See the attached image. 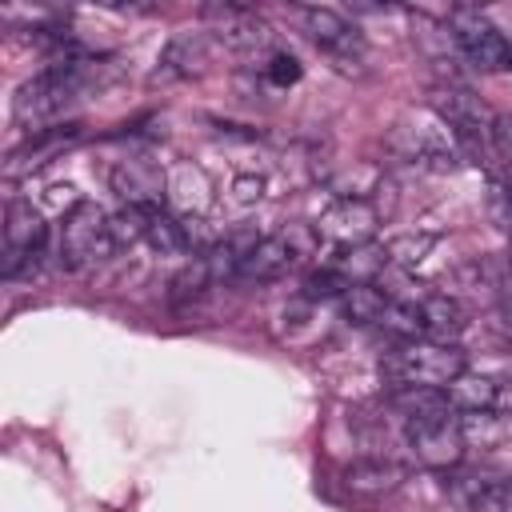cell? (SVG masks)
Returning a JSON list of instances; mask_svg holds the SVG:
<instances>
[{
  "mask_svg": "<svg viewBox=\"0 0 512 512\" xmlns=\"http://www.w3.org/2000/svg\"><path fill=\"white\" fill-rule=\"evenodd\" d=\"M384 376L392 388H436L444 392L456 376L468 372V356L460 344H436V340H400L384 356Z\"/></svg>",
  "mask_w": 512,
  "mask_h": 512,
  "instance_id": "obj_1",
  "label": "cell"
},
{
  "mask_svg": "<svg viewBox=\"0 0 512 512\" xmlns=\"http://www.w3.org/2000/svg\"><path fill=\"white\" fill-rule=\"evenodd\" d=\"M92 76H96L92 60H80V56H64V60L48 64L40 76H32L16 92V120L20 124L56 120L72 100H80V92L92 84Z\"/></svg>",
  "mask_w": 512,
  "mask_h": 512,
  "instance_id": "obj_2",
  "label": "cell"
},
{
  "mask_svg": "<svg viewBox=\"0 0 512 512\" xmlns=\"http://www.w3.org/2000/svg\"><path fill=\"white\" fill-rule=\"evenodd\" d=\"M404 444L412 448L416 464L432 472H448L464 460L468 444L460 432V412L448 404V396L416 416H404Z\"/></svg>",
  "mask_w": 512,
  "mask_h": 512,
  "instance_id": "obj_3",
  "label": "cell"
},
{
  "mask_svg": "<svg viewBox=\"0 0 512 512\" xmlns=\"http://www.w3.org/2000/svg\"><path fill=\"white\" fill-rule=\"evenodd\" d=\"M116 240H112V216L92 204V200H76L64 220H60V232H56V256H60V268L68 272H84L92 264H104L112 256Z\"/></svg>",
  "mask_w": 512,
  "mask_h": 512,
  "instance_id": "obj_4",
  "label": "cell"
},
{
  "mask_svg": "<svg viewBox=\"0 0 512 512\" xmlns=\"http://www.w3.org/2000/svg\"><path fill=\"white\" fill-rule=\"evenodd\" d=\"M448 28H452V40L460 48V56L480 68V72H504L512 68V44L504 40V32L476 8H456L448 16Z\"/></svg>",
  "mask_w": 512,
  "mask_h": 512,
  "instance_id": "obj_5",
  "label": "cell"
},
{
  "mask_svg": "<svg viewBox=\"0 0 512 512\" xmlns=\"http://www.w3.org/2000/svg\"><path fill=\"white\" fill-rule=\"evenodd\" d=\"M376 228H380V208L372 204V196H336V200L324 208L320 224H316L320 240L336 244L340 252L364 248V244L376 236Z\"/></svg>",
  "mask_w": 512,
  "mask_h": 512,
  "instance_id": "obj_6",
  "label": "cell"
},
{
  "mask_svg": "<svg viewBox=\"0 0 512 512\" xmlns=\"http://www.w3.org/2000/svg\"><path fill=\"white\" fill-rule=\"evenodd\" d=\"M48 228L32 204H8V224H4V276H20L40 264L44 256Z\"/></svg>",
  "mask_w": 512,
  "mask_h": 512,
  "instance_id": "obj_7",
  "label": "cell"
},
{
  "mask_svg": "<svg viewBox=\"0 0 512 512\" xmlns=\"http://www.w3.org/2000/svg\"><path fill=\"white\" fill-rule=\"evenodd\" d=\"M432 108L460 136H492L496 112L472 88H464V84H440V88H432Z\"/></svg>",
  "mask_w": 512,
  "mask_h": 512,
  "instance_id": "obj_8",
  "label": "cell"
},
{
  "mask_svg": "<svg viewBox=\"0 0 512 512\" xmlns=\"http://www.w3.org/2000/svg\"><path fill=\"white\" fill-rule=\"evenodd\" d=\"M300 16H304L308 36H312L340 68H348V64H356V60L364 56V36H360V28L348 24L340 12H332V8H304Z\"/></svg>",
  "mask_w": 512,
  "mask_h": 512,
  "instance_id": "obj_9",
  "label": "cell"
},
{
  "mask_svg": "<svg viewBox=\"0 0 512 512\" xmlns=\"http://www.w3.org/2000/svg\"><path fill=\"white\" fill-rule=\"evenodd\" d=\"M292 260H296V248H292L288 236H260V240L248 248V256H244L236 280H240V284H268V280H280V276L292 268Z\"/></svg>",
  "mask_w": 512,
  "mask_h": 512,
  "instance_id": "obj_10",
  "label": "cell"
},
{
  "mask_svg": "<svg viewBox=\"0 0 512 512\" xmlns=\"http://www.w3.org/2000/svg\"><path fill=\"white\" fill-rule=\"evenodd\" d=\"M416 308H420V340L456 344V336L468 328L460 300H456V296H448V292H428V296H416Z\"/></svg>",
  "mask_w": 512,
  "mask_h": 512,
  "instance_id": "obj_11",
  "label": "cell"
},
{
  "mask_svg": "<svg viewBox=\"0 0 512 512\" xmlns=\"http://www.w3.org/2000/svg\"><path fill=\"white\" fill-rule=\"evenodd\" d=\"M404 476H408V472H404L400 464L372 456V460H352V464L344 468V488H348L352 496L376 500V496H388V492H396V488L404 484Z\"/></svg>",
  "mask_w": 512,
  "mask_h": 512,
  "instance_id": "obj_12",
  "label": "cell"
},
{
  "mask_svg": "<svg viewBox=\"0 0 512 512\" xmlns=\"http://www.w3.org/2000/svg\"><path fill=\"white\" fill-rule=\"evenodd\" d=\"M112 188L128 200V204H144V208H160V172L144 160H120L112 168Z\"/></svg>",
  "mask_w": 512,
  "mask_h": 512,
  "instance_id": "obj_13",
  "label": "cell"
},
{
  "mask_svg": "<svg viewBox=\"0 0 512 512\" xmlns=\"http://www.w3.org/2000/svg\"><path fill=\"white\" fill-rule=\"evenodd\" d=\"M460 432H464V444L468 448H480V452L504 448L512 440V412H500V408L460 412Z\"/></svg>",
  "mask_w": 512,
  "mask_h": 512,
  "instance_id": "obj_14",
  "label": "cell"
},
{
  "mask_svg": "<svg viewBox=\"0 0 512 512\" xmlns=\"http://www.w3.org/2000/svg\"><path fill=\"white\" fill-rule=\"evenodd\" d=\"M72 140H80V124H52V128H36L16 152H12V172H20V168H32V164H44V156L48 152H56V148H64V144H72Z\"/></svg>",
  "mask_w": 512,
  "mask_h": 512,
  "instance_id": "obj_15",
  "label": "cell"
},
{
  "mask_svg": "<svg viewBox=\"0 0 512 512\" xmlns=\"http://www.w3.org/2000/svg\"><path fill=\"white\" fill-rule=\"evenodd\" d=\"M444 396H448V404L456 408V412H480V408H500V380H492V376H472V372H464V376H456L448 388H444Z\"/></svg>",
  "mask_w": 512,
  "mask_h": 512,
  "instance_id": "obj_16",
  "label": "cell"
},
{
  "mask_svg": "<svg viewBox=\"0 0 512 512\" xmlns=\"http://www.w3.org/2000/svg\"><path fill=\"white\" fill-rule=\"evenodd\" d=\"M500 280H504V272H500V264L496 260H488V256H476V260H464L452 276H448V284L452 288H444L448 296L452 292H464V296H484V292H492V288H500Z\"/></svg>",
  "mask_w": 512,
  "mask_h": 512,
  "instance_id": "obj_17",
  "label": "cell"
},
{
  "mask_svg": "<svg viewBox=\"0 0 512 512\" xmlns=\"http://www.w3.org/2000/svg\"><path fill=\"white\" fill-rule=\"evenodd\" d=\"M340 308L348 320L356 324H380L384 308H388V292L380 284H352L344 296H340Z\"/></svg>",
  "mask_w": 512,
  "mask_h": 512,
  "instance_id": "obj_18",
  "label": "cell"
},
{
  "mask_svg": "<svg viewBox=\"0 0 512 512\" xmlns=\"http://www.w3.org/2000/svg\"><path fill=\"white\" fill-rule=\"evenodd\" d=\"M160 256H184L188 252V232L176 216H168L164 208H152V220H148V236H144Z\"/></svg>",
  "mask_w": 512,
  "mask_h": 512,
  "instance_id": "obj_19",
  "label": "cell"
},
{
  "mask_svg": "<svg viewBox=\"0 0 512 512\" xmlns=\"http://www.w3.org/2000/svg\"><path fill=\"white\" fill-rule=\"evenodd\" d=\"M200 40L196 36H176L164 56H160V68H156V80H172V76H192L196 64H200Z\"/></svg>",
  "mask_w": 512,
  "mask_h": 512,
  "instance_id": "obj_20",
  "label": "cell"
},
{
  "mask_svg": "<svg viewBox=\"0 0 512 512\" xmlns=\"http://www.w3.org/2000/svg\"><path fill=\"white\" fill-rule=\"evenodd\" d=\"M148 220H152V208H144V204H124V208L112 216V240H116V248L144 240V236H148Z\"/></svg>",
  "mask_w": 512,
  "mask_h": 512,
  "instance_id": "obj_21",
  "label": "cell"
},
{
  "mask_svg": "<svg viewBox=\"0 0 512 512\" xmlns=\"http://www.w3.org/2000/svg\"><path fill=\"white\" fill-rule=\"evenodd\" d=\"M348 288H352V280H348L336 264H332V268H320V272H308L304 284H300L304 300H340Z\"/></svg>",
  "mask_w": 512,
  "mask_h": 512,
  "instance_id": "obj_22",
  "label": "cell"
},
{
  "mask_svg": "<svg viewBox=\"0 0 512 512\" xmlns=\"http://www.w3.org/2000/svg\"><path fill=\"white\" fill-rule=\"evenodd\" d=\"M432 248H436V232H420V236L408 232V236H396L384 252H388L392 264H400V268H416Z\"/></svg>",
  "mask_w": 512,
  "mask_h": 512,
  "instance_id": "obj_23",
  "label": "cell"
},
{
  "mask_svg": "<svg viewBox=\"0 0 512 512\" xmlns=\"http://www.w3.org/2000/svg\"><path fill=\"white\" fill-rule=\"evenodd\" d=\"M212 284V272H208V260L200 256V260H192V264H184L176 276H172V300L176 304H184V300H196V296H204V288Z\"/></svg>",
  "mask_w": 512,
  "mask_h": 512,
  "instance_id": "obj_24",
  "label": "cell"
},
{
  "mask_svg": "<svg viewBox=\"0 0 512 512\" xmlns=\"http://www.w3.org/2000/svg\"><path fill=\"white\" fill-rule=\"evenodd\" d=\"M472 512H512V480H492V484L476 488Z\"/></svg>",
  "mask_w": 512,
  "mask_h": 512,
  "instance_id": "obj_25",
  "label": "cell"
},
{
  "mask_svg": "<svg viewBox=\"0 0 512 512\" xmlns=\"http://www.w3.org/2000/svg\"><path fill=\"white\" fill-rule=\"evenodd\" d=\"M300 60L292 56V52H272L268 56V64H264V76L276 84V88H288V84H296L300 80Z\"/></svg>",
  "mask_w": 512,
  "mask_h": 512,
  "instance_id": "obj_26",
  "label": "cell"
},
{
  "mask_svg": "<svg viewBox=\"0 0 512 512\" xmlns=\"http://www.w3.org/2000/svg\"><path fill=\"white\" fill-rule=\"evenodd\" d=\"M492 148H496V156L512 168V112H496V120H492Z\"/></svg>",
  "mask_w": 512,
  "mask_h": 512,
  "instance_id": "obj_27",
  "label": "cell"
},
{
  "mask_svg": "<svg viewBox=\"0 0 512 512\" xmlns=\"http://www.w3.org/2000/svg\"><path fill=\"white\" fill-rule=\"evenodd\" d=\"M260 188H264L260 180H236V196L240 200H260Z\"/></svg>",
  "mask_w": 512,
  "mask_h": 512,
  "instance_id": "obj_28",
  "label": "cell"
},
{
  "mask_svg": "<svg viewBox=\"0 0 512 512\" xmlns=\"http://www.w3.org/2000/svg\"><path fill=\"white\" fill-rule=\"evenodd\" d=\"M496 316H500V320H496V324H500V328H504V332H508V336H512V304H504V308H500V312H496Z\"/></svg>",
  "mask_w": 512,
  "mask_h": 512,
  "instance_id": "obj_29",
  "label": "cell"
}]
</instances>
